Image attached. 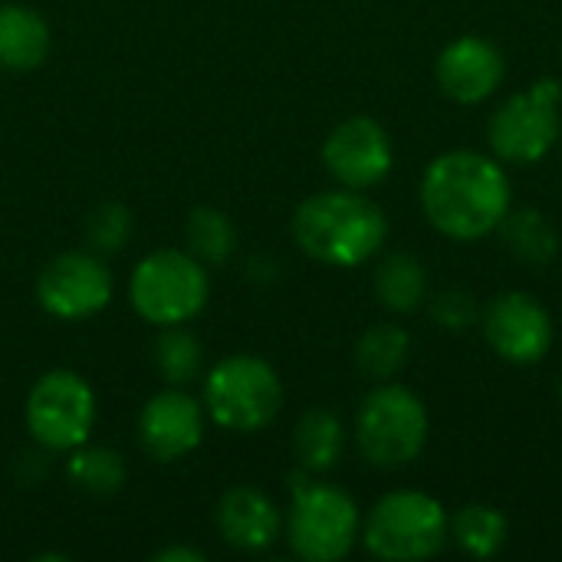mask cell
I'll use <instances>...</instances> for the list:
<instances>
[{"instance_id": "cell-6", "label": "cell", "mask_w": 562, "mask_h": 562, "mask_svg": "<svg viewBox=\"0 0 562 562\" xmlns=\"http://www.w3.org/2000/svg\"><path fill=\"white\" fill-rule=\"evenodd\" d=\"M359 533V510L349 494L329 484H313L293 477V507H290V547L300 560H342Z\"/></svg>"}, {"instance_id": "cell-17", "label": "cell", "mask_w": 562, "mask_h": 562, "mask_svg": "<svg viewBox=\"0 0 562 562\" xmlns=\"http://www.w3.org/2000/svg\"><path fill=\"white\" fill-rule=\"evenodd\" d=\"M293 451L303 471H329L339 454H342V425L336 415L313 408L300 418L296 431H293Z\"/></svg>"}, {"instance_id": "cell-22", "label": "cell", "mask_w": 562, "mask_h": 562, "mask_svg": "<svg viewBox=\"0 0 562 562\" xmlns=\"http://www.w3.org/2000/svg\"><path fill=\"white\" fill-rule=\"evenodd\" d=\"M356 362L369 379H392L408 362V333L389 323L372 326L356 349Z\"/></svg>"}, {"instance_id": "cell-1", "label": "cell", "mask_w": 562, "mask_h": 562, "mask_svg": "<svg viewBox=\"0 0 562 562\" xmlns=\"http://www.w3.org/2000/svg\"><path fill=\"white\" fill-rule=\"evenodd\" d=\"M422 204L441 234L477 240L510 211V181L497 161L477 151H448L428 165Z\"/></svg>"}, {"instance_id": "cell-15", "label": "cell", "mask_w": 562, "mask_h": 562, "mask_svg": "<svg viewBox=\"0 0 562 562\" xmlns=\"http://www.w3.org/2000/svg\"><path fill=\"white\" fill-rule=\"evenodd\" d=\"M217 527L227 547L260 553L280 537V510L257 487H231L217 504Z\"/></svg>"}, {"instance_id": "cell-5", "label": "cell", "mask_w": 562, "mask_h": 562, "mask_svg": "<svg viewBox=\"0 0 562 562\" xmlns=\"http://www.w3.org/2000/svg\"><path fill=\"white\" fill-rule=\"evenodd\" d=\"M448 540L445 507L415 491L382 497L366 520V550L379 560L408 562L435 557Z\"/></svg>"}, {"instance_id": "cell-18", "label": "cell", "mask_w": 562, "mask_h": 562, "mask_svg": "<svg viewBox=\"0 0 562 562\" xmlns=\"http://www.w3.org/2000/svg\"><path fill=\"white\" fill-rule=\"evenodd\" d=\"M504 231V244L510 247V254L530 267H543L557 257V231L550 227V221L540 211H507L504 221L497 224Z\"/></svg>"}, {"instance_id": "cell-7", "label": "cell", "mask_w": 562, "mask_h": 562, "mask_svg": "<svg viewBox=\"0 0 562 562\" xmlns=\"http://www.w3.org/2000/svg\"><path fill=\"white\" fill-rule=\"evenodd\" d=\"M356 438L369 464L402 468L415 461L428 438V415L418 395L402 385L375 389L356 418Z\"/></svg>"}, {"instance_id": "cell-26", "label": "cell", "mask_w": 562, "mask_h": 562, "mask_svg": "<svg viewBox=\"0 0 562 562\" xmlns=\"http://www.w3.org/2000/svg\"><path fill=\"white\" fill-rule=\"evenodd\" d=\"M474 300L468 296V293H461V290H448V293H441L438 296V303H435V316L441 319V326H448V329H468L471 323H474Z\"/></svg>"}, {"instance_id": "cell-9", "label": "cell", "mask_w": 562, "mask_h": 562, "mask_svg": "<svg viewBox=\"0 0 562 562\" xmlns=\"http://www.w3.org/2000/svg\"><path fill=\"white\" fill-rule=\"evenodd\" d=\"M562 86L540 79L527 92L507 99L491 119V148L510 165L540 161L560 138Z\"/></svg>"}, {"instance_id": "cell-23", "label": "cell", "mask_w": 562, "mask_h": 562, "mask_svg": "<svg viewBox=\"0 0 562 562\" xmlns=\"http://www.w3.org/2000/svg\"><path fill=\"white\" fill-rule=\"evenodd\" d=\"M155 366L168 385H184L201 372V342L181 326H165L155 339Z\"/></svg>"}, {"instance_id": "cell-10", "label": "cell", "mask_w": 562, "mask_h": 562, "mask_svg": "<svg viewBox=\"0 0 562 562\" xmlns=\"http://www.w3.org/2000/svg\"><path fill=\"white\" fill-rule=\"evenodd\" d=\"M36 300L56 319H86L109 306L112 277L92 254H59L36 280Z\"/></svg>"}, {"instance_id": "cell-25", "label": "cell", "mask_w": 562, "mask_h": 562, "mask_svg": "<svg viewBox=\"0 0 562 562\" xmlns=\"http://www.w3.org/2000/svg\"><path fill=\"white\" fill-rule=\"evenodd\" d=\"M132 234V214L122 204H102L89 217V240L95 250H119Z\"/></svg>"}, {"instance_id": "cell-13", "label": "cell", "mask_w": 562, "mask_h": 562, "mask_svg": "<svg viewBox=\"0 0 562 562\" xmlns=\"http://www.w3.org/2000/svg\"><path fill=\"white\" fill-rule=\"evenodd\" d=\"M142 448L155 461H178L191 454L204 438V408L178 389H165L148 398L138 418Z\"/></svg>"}, {"instance_id": "cell-28", "label": "cell", "mask_w": 562, "mask_h": 562, "mask_svg": "<svg viewBox=\"0 0 562 562\" xmlns=\"http://www.w3.org/2000/svg\"><path fill=\"white\" fill-rule=\"evenodd\" d=\"M560 395H562V385H560Z\"/></svg>"}, {"instance_id": "cell-4", "label": "cell", "mask_w": 562, "mask_h": 562, "mask_svg": "<svg viewBox=\"0 0 562 562\" xmlns=\"http://www.w3.org/2000/svg\"><path fill=\"white\" fill-rule=\"evenodd\" d=\"M207 293L211 283L201 260L184 250L148 254L128 283L135 313L155 326H184L204 310Z\"/></svg>"}, {"instance_id": "cell-8", "label": "cell", "mask_w": 562, "mask_h": 562, "mask_svg": "<svg viewBox=\"0 0 562 562\" xmlns=\"http://www.w3.org/2000/svg\"><path fill=\"white\" fill-rule=\"evenodd\" d=\"M95 422V395L89 382L69 369L40 375L26 395V428L46 451H76L89 441Z\"/></svg>"}, {"instance_id": "cell-21", "label": "cell", "mask_w": 562, "mask_h": 562, "mask_svg": "<svg viewBox=\"0 0 562 562\" xmlns=\"http://www.w3.org/2000/svg\"><path fill=\"white\" fill-rule=\"evenodd\" d=\"M69 481L95 497H109L125 481V461L109 448H76L66 464Z\"/></svg>"}, {"instance_id": "cell-2", "label": "cell", "mask_w": 562, "mask_h": 562, "mask_svg": "<svg viewBox=\"0 0 562 562\" xmlns=\"http://www.w3.org/2000/svg\"><path fill=\"white\" fill-rule=\"evenodd\" d=\"M389 221L379 204L352 191H326L303 201L293 214L296 247L329 267L366 263L385 240Z\"/></svg>"}, {"instance_id": "cell-11", "label": "cell", "mask_w": 562, "mask_h": 562, "mask_svg": "<svg viewBox=\"0 0 562 562\" xmlns=\"http://www.w3.org/2000/svg\"><path fill=\"white\" fill-rule=\"evenodd\" d=\"M323 161L346 188H372L392 168V142L389 132L369 119L356 115L333 128L323 145Z\"/></svg>"}, {"instance_id": "cell-19", "label": "cell", "mask_w": 562, "mask_h": 562, "mask_svg": "<svg viewBox=\"0 0 562 562\" xmlns=\"http://www.w3.org/2000/svg\"><path fill=\"white\" fill-rule=\"evenodd\" d=\"M425 290H428L425 267L412 254H392L375 273V293L395 313L415 310L425 300Z\"/></svg>"}, {"instance_id": "cell-3", "label": "cell", "mask_w": 562, "mask_h": 562, "mask_svg": "<svg viewBox=\"0 0 562 562\" xmlns=\"http://www.w3.org/2000/svg\"><path fill=\"white\" fill-rule=\"evenodd\" d=\"M280 405V375L257 356H227L204 382V408L227 431H260L277 418Z\"/></svg>"}, {"instance_id": "cell-20", "label": "cell", "mask_w": 562, "mask_h": 562, "mask_svg": "<svg viewBox=\"0 0 562 562\" xmlns=\"http://www.w3.org/2000/svg\"><path fill=\"white\" fill-rule=\"evenodd\" d=\"M454 540L464 553L477 560L497 557L507 543V520L494 507L471 504L454 517Z\"/></svg>"}, {"instance_id": "cell-24", "label": "cell", "mask_w": 562, "mask_h": 562, "mask_svg": "<svg viewBox=\"0 0 562 562\" xmlns=\"http://www.w3.org/2000/svg\"><path fill=\"white\" fill-rule=\"evenodd\" d=\"M188 247L201 263H224L234 250V224L214 207H198L188 217Z\"/></svg>"}, {"instance_id": "cell-14", "label": "cell", "mask_w": 562, "mask_h": 562, "mask_svg": "<svg viewBox=\"0 0 562 562\" xmlns=\"http://www.w3.org/2000/svg\"><path fill=\"white\" fill-rule=\"evenodd\" d=\"M504 79V56L481 36H461L438 59V86L448 99L474 105L494 95Z\"/></svg>"}, {"instance_id": "cell-12", "label": "cell", "mask_w": 562, "mask_h": 562, "mask_svg": "<svg viewBox=\"0 0 562 562\" xmlns=\"http://www.w3.org/2000/svg\"><path fill=\"white\" fill-rule=\"evenodd\" d=\"M487 342L507 362L530 366L550 352L553 326L547 310L530 293H504L491 303L484 319Z\"/></svg>"}, {"instance_id": "cell-16", "label": "cell", "mask_w": 562, "mask_h": 562, "mask_svg": "<svg viewBox=\"0 0 562 562\" xmlns=\"http://www.w3.org/2000/svg\"><path fill=\"white\" fill-rule=\"evenodd\" d=\"M53 36L46 20L20 3L0 7V66L3 69H36L49 56Z\"/></svg>"}, {"instance_id": "cell-27", "label": "cell", "mask_w": 562, "mask_h": 562, "mask_svg": "<svg viewBox=\"0 0 562 562\" xmlns=\"http://www.w3.org/2000/svg\"><path fill=\"white\" fill-rule=\"evenodd\" d=\"M155 562H204V557L198 550H188V547H171V550L155 553Z\"/></svg>"}]
</instances>
